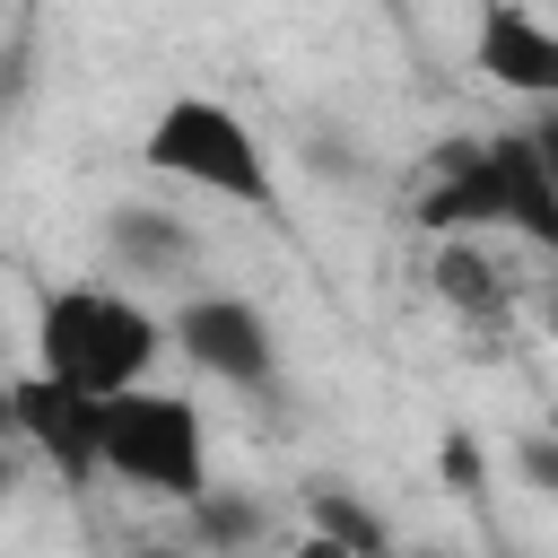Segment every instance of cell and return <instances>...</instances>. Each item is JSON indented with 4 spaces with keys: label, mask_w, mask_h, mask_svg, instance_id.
I'll return each mask as SVG.
<instances>
[{
    "label": "cell",
    "mask_w": 558,
    "mask_h": 558,
    "mask_svg": "<svg viewBox=\"0 0 558 558\" xmlns=\"http://www.w3.org/2000/svg\"><path fill=\"white\" fill-rule=\"evenodd\" d=\"M418 227L436 235H523V244H558V166H549V131H497V140H462L436 157L427 192H418Z\"/></svg>",
    "instance_id": "cell-1"
},
{
    "label": "cell",
    "mask_w": 558,
    "mask_h": 558,
    "mask_svg": "<svg viewBox=\"0 0 558 558\" xmlns=\"http://www.w3.org/2000/svg\"><path fill=\"white\" fill-rule=\"evenodd\" d=\"M157 357H166V314L140 288L61 279L35 296V375H52L87 401H113V392L148 384Z\"/></svg>",
    "instance_id": "cell-2"
},
{
    "label": "cell",
    "mask_w": 558,
    "mask_h": 558,
    "mask_svg": "<svg viewBox=\"0 0 558 558\" xmlns=\"http://www.w3.org/2000/svg\"><path fill=\"white\" fill-rule=\"evenodd\" d=\"M140 166L157 183H183V192H209L227 209H253L270 218L279 209V166H270V140L227 105V96H166L157 122L140 131Z\"/></svg>",
    "instance_id": "cell-3"
},
{
    "label": "cell",
    "mask_w": 558,
    "mask_h": 558,
    "mask_svg": "<svg viewBox=\"0 0 558 558\" xmlns=\"http://www.w3.org/2000/svg\"><path fill=\"white\" fill-rule=\"evenodd\" d=\"M96 480H122L131 497H157V506H192L209 488L201 401L166 392V384H131V392L96 401Z\"/></svg>",
    "instance_id": "cell-4"
},
{
    "label": "cell",
    "mask_w": 558,
    "mask_h": 558,
    "mask_svg": "<svg viewBox=\"0 0 558 558\" xmlns=\"http://www.w3.org/2000/svg\"><path fill=\"white\" fill-rule=\"evenodd\" d=\"M166 349L192 357V375L227 384V392H262L279 375V331L253 296L235 288H192L174 314H166Z\"/></svg>",
    "instance_id": "cell-5"
},
{
    "label": "cell",
    "mask_w": 558,
    "mask_h": 558,
    "mask_svg": "<svg viewBox=\"0 0 558 558\" xmlns=\"http://www.w3.org/2000/svg\"><path fill=\"white\" fill-rule=\"evenodd\" d=\"M17 445H26V462L87 488L96 480V401L52 375H17Z\"/></svg>",
    "instance_id": "cell-6"
},
{
    "label": "cell",
    "mask_w": 558,
    "mask_h": 558,
    "mask_svg": "<svg viewBox=\"0 0 558 558\" xmlns=\"http://www.w3.org/2000/svg\"><path fill=\"white\" fill-rule=\"evenodd\" d=\"M105 262L113 279H192L201 270V235L183 209H157V201H113L105 209Z\"/></svg>",
    "instance_id": "cell-7"
},
{
    "label": "cell",
    "mask_w": 558,
    "mask_h": 558,
    "mask_svg": "<svg viewBox=\"0 0 558 558\" xmlns=\"http://www.w3.org/2000/svg\"><path fill=\"white\" fill-rule=\"evenodd\" d=\"M480 70L506 96H558V35L523 0H488V17H480Z\"/></svg>",
    "instance_id": "cell-8"
},
{
    "label": "cell",
    "mask_w": 558,
    "mask_h": 558,
    "mask_svg": "<svg viewBox=\"0 0 558 558\" xmlns=\"http://www.w3.org/2000/svg\"><path fill=\"white\" fill-rule=\"evenodd\" d=\"M427 288H436L453 314H471V323L506 314V270L488 262L480 235H436V253H427Z\"/></svg>",
    "instance_id": "cell-9"
},
{
    "label": "cell",
    "mask_w": 558,
    "mask_h": 558,
    "mask_svg": "<svg viewBox=\"0 0 558 558\" xmlns=\"http://www.w3.org/2000/svg\"><path fill=\"white\" fill-rule=\"evenodd\" d=\"M305 532L331 541L340 558H392V523H384L357 488H340V480H314V488H305Z\"/></svg>",
    "instance_id": "cell-10"
},
{
    "label": "cell",
    "mask_w": 558,
    "mask_h": 558,
    "mask_svg": "<svg viewBox=\"0 0 558 558\" xmlns=\"http://www.w3.org/2000/svg\"><path fill=\"white\" fill-rule=\"evenodd\" d=\"M192 532H201V541H192L201 558H244V549L270 532V514H262L253 497H235V488H218V480H209V488L192 497Z\"/></svg>",
    "instance_id": "cell-11"
},
{
    "label": "cell",
    "mask_w": 558,
    "mask_h": 558,
    "mask_svg": "<svg viewBox=\"0 0 558 558\" xmlns=\"http://www.w3.org/2000/svg\"><path fill=\"white\" fill-rule=\"evenodd\" d=\"M445 471H453V488H480V445L453 436V445H445Z\"/></svg>",
    "instance_id": "cell-12"
},
{
    "label": "cell",
    "mask_w": 558,
    "mask_h": 558,
    "mask_svg": "<svg viewBox=\"0 0 558 558\" xmlns=\"http://www.w3.org/2000/svg\"><path fill=\"white\" fill-rule=\"evenodd\" d=\"M26 488V445H0V506H17Z\"/></svg>",
    "instance_id": "cell-13"
},
{
    "label": "cell",
    "mask_w": 558,
    "mask_h": 558,
    "mask_svg": "<svg viewBox=\"0 0 558 558\" xmlns=\"http://www.w3.org/2000/svg\"><path fill=\"white\" fill-rule=\"evenodd\" d=\"M0 445H17V375H0Z\"/></svg>",
    "instance_id": "cell-14"
},
{
    "label": "cell",
    "mask_w": 558,
    "mask_h": 558,
    "mask_svg": "<svg viewBox=\"0 0 558 558\" xmlns=\"http://www.w3.org/2000/svg\"><path fill=\"white\" fill-rule=\"evenodd\" d=\"M131 558H201V549H183V541H148V549H131Z\"/></svg>",
    "instance_id": "cell-15"
},
{
    "label": "cell",
    "mask_w": 558,
    "mask_h": 558,
    "mask_svg": "<svg viewBox=\"0 0 558 558\" xmlns=\"http://www.w3.org/2000/svg\"><path fill=\"white\" fill-rule=\"evenodd\" d=\"M288 558H340V549H331V541H314V532H305V541H296V549H288Z\"/></svg>",
    "instance_id": "cell-16"
}]
</instances>
